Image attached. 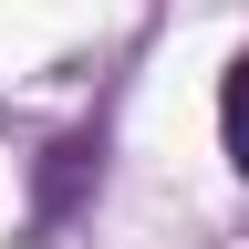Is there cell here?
<instances>
[{
  "label": "cell",
  "mask_w": 249,
  "mask_h": 249,
  "mask_svg": "<svg viewBox=\"0 0 249 249\" xmlns=\"http://www.w3.org/2000/svg\"><path fill=\"white\" fill-rule=\"evenodd\" d=\"M83 177H93V135H62L52 145V166H42V218H62L83 197Z\"/></svg>",
  "instance_id": "6da1fadb"
},
{
  "label": "cell",
  "mask_w": 249,
  "mask_h": 249,
  "mask_svg": "<svg viewBox=\"0 0 249 249\" xmlns=\"http://www.w3.org/2000/svg\"><path fill=\"white\" fill-rule=\"evenodd\" d=\"M218 135H229V166L249 177V52L229 62V83H218Z\"/></svg>",
  "instance_id": "7a4b0ae2"
}]
</instances>
